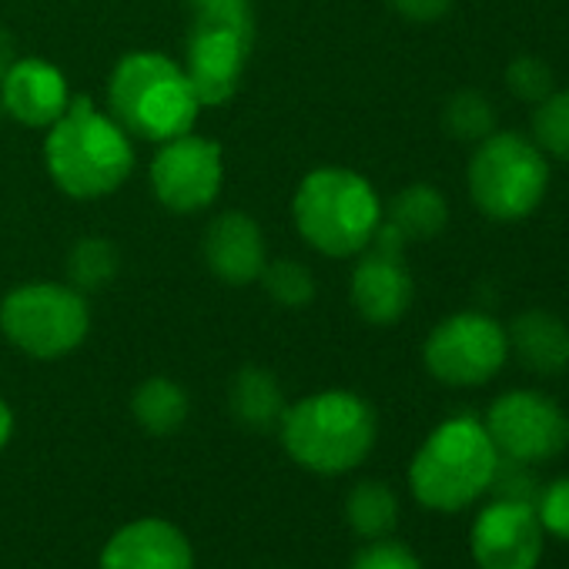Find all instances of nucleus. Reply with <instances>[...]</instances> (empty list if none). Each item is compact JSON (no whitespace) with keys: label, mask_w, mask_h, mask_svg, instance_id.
<instances>
[{"label":"nucleus","mask_w":569,"mask_h":569,"mask_svg":"<svg viewBox=\"0 0 569 569\" xmlns=\"http://www.w3.org/2000/svg\"><path fill=\"white\" fill-rule=\"evenodd\" d=\"M44 164L51 181L78 201L114 194L134 171L131 134L94 101L71 98L68 111L48 128Z\"/></svg>","instance_id":"f257e3e1"},{"label":"nucleus","mask_w":569,"mask_h":569,"mask_svg":"<svg viewBox=\"0 0 569 569\" xmlns=\"http://www.w3.org/2000/svg\"><path fill=\"white\" fill-rule=\"evenodd\" d=\"M382 214L386 211L372 181L339 164L309 171L292 198L299 234L329 258L362 254L372 244Z\"/></svg>","instance_id":"20e7f679"},{"label":"nucleus","mask_w":569,"mask_h":569,"mask_svg":"<svg viewBox=\"0 0 569 569\" xmlns=\"http://www.w3.org/2000/svg\"><path fill=\"white\" fill-rule=\"evenodd\" d=\"M11 432H14V416H11V406L0 399V449L11 442Z\"/></svg>","instance_id":"2f4dec72"},{"label":"nucleus","mask_w":569,"mask_h":569,"mask_svg":"<svg viewBox=\"0 0 569 569\" xmlns=\"http://www.w3.org/2000/svg\"><path fill=\"white\" fill-rule=\"evenodd\" d=\"M406 238L392 224H379L372 244L362 251V261L352 271L349 296L356 312L369 326H396L416 296L412 271L406 264Z\"/></svg>","instance_id":"9b49d317"},{"label":"nucleus","mask_w":569,"mask_h":569,"mask_svg":"<svg viewBox=\"0 0 569 569\" xmlns=\"http://www.w3.org/2000/svg\"><path fill=\"white\" fill-rule=\"evenodd\" d=\"M466 184L472 204L489 221H522L549 191V158L526 134L492 131L476 144Z\"/></svg>","instance_id":"423d86ee"},{"label":"nucleus","mask_w":569,"mask_h":569,"mask_svg":"<svg viewBox=\"0 0 569 569\" xmlns=\"http://www.w3.org/2000/svg\"><path fill=\"white\" fill-rule=\"evenodd\" d=\"M346 519L349 526L366 539H382L399 522V499L386 482H359L346 499Z\"/></svg>","instance_id":"412c9836"},{"label":"nucleus","mask_w":569,"mask_h":569,"mask_svg":"<svg viewBox=\"0 0 569 569\" xmlns=\"http://www.w3.org/2000/svg\"><path fill=\"white\" fill-rule=\"evenodd\" d=\"M349 569H422V562L416 559L409 546L392 542V539H376L352 559Z\"/></svg>","instance_id":"cd10ccee"},{"label":"nucleus","mask_w":569,"mask_h":569,"mask_svg":"<svg viewBox=\"0 0 569 569\" xmlns=\"http://www.w3.org/2000/svg\"><path fill=\"white\" fill-rule=\"evenodd\" d=\"M194 4V24H218L244 34L248 41L254 38V14L251 0H191Z\"/></svg>","instance_id":"bb28decb"},{"label":"nucleus","mask_w":569,"mask_h":569,"mask_svg":"<svg viewBox=\"0 0 569 569\" xmlns=\"http://www.w3.org/2000/svg\"><path fill=\"white\" fill-rule=\"evenodd\" d=\"M392 11L402 14L406 21H416V24H429V21H439L452 11L456 0H389Z\"/></svg>","instance_id":"c756f323"},{"label":"nucleus","mask_w":569,"mask_h":569,"mask_svg":"<svg viewBox=\"0 0 569 569\" xmlns=\"http://www.w3.org/2000/svg\"><path fill=\"white\" fill-rule=\"evenodd\" d=\"M188 409H191L188 392L174 379H164V376L141 382L131 396V412L151 436L178 432L188 419Z\"/></svg>","instance_id":"aec40b11"},{"label":"nucleus","mask_w":569,"mask_h":569,"mask_svg":"<svg viewBox=\"0 0 569 569\" xmlns=\"http://www.w3.org/2000/svg\"><path fill=\"white\" fill-rule=\"evenodd\" d=\"M98 569H194V552L174 522L134 519L108 539Z\"/></svg>","instance_id":"2eb2a0df"},{"label":"nucleus","mask_w":569,"mask_h":569,"mask_svg":"<svg viewBox=\"0 0 569 569\" xmlns=\"http://www.w3.org/2000/svg\"><path fill=\"white\" fill-rule=\"evenodd\" d=\"M486 432L502 459L546 462L569 446V416L542 392L512 389L499 396L486 412Z\"/></svg>","instance_id":"1a4fd4ad"},{"label":"nucleus","mask_w":569,"mask_h":569,"mask_svg":"<svg viewBox=\"0 0 569 569\" xmlns=\"http://www.w3.org/2000/svg\"><path fill=\"white\" fill-rule=\"evenodd\" d=\"M0 104L24 128H51L71 104L68 78L44 58H18L0 81Z\"/></svg>","instance_id":"4468645a"},{"label":"nucleus","mask_w":569,"mask_h":569,"mask_svg":"<svg viewBox=\"0 0 569 569\" xmlns=\"http://www.w3.org/2000/svg\"><path fill=\"white\" fill-rule=\"evenodd\" d=\"M386 224H392L406 241H426L436 238L446 221H449V204L442 198V191L436 184H409L402 188L392 204L389 214H382Z\"/></svg>","instance_id":"6ab92c4d"},{"label":"nucleus","mask_w":569,"mask_h":569,"mask_svg":"<svg viewBox=\"0 0 569 569\" xmlns=\"http://www.w3.org/2000/svg\"><path fill=\"white\" fill-rule=\"evenodd\" d=\"M278 432L284 452L299 466L319 476H342L369 459L379 419L362 396L349 389H326L299 399L296 406H284Z\"/></svg>","instance_id":"f03ea898"},{"label":"nucleus","mask_w":569,"mask_h":569,"mask_svg":"<svg viewBox=\"0 0 569 569\" xmlns=\"http://www.w3.org/2000/svg\"><path fill=\"white\" fill-rule=\"evenodd\" d=\"M506 88L512 91V98L539 104L542 98H549L556 91L552 88V68L532 54H522L506 68Z\"/></svg>","instance_id":"a878e982"},{"label":"nucleus","mask_w":569,"mask_h":569,"mask_svg":"<svg viewBox=\"0 0 569 569\" xmlns=\"http://www.w3.org/2000/svg\"><path fill=\"white\" fill-rule=\"evenodd\" d=\"M248 51H251V41L244 34L231 28L191 21L181 71L201 108H221L238 94Z\"/></svg>","instance_id":"ddd939ff"},{"label":"nucleus","mask_w":569,"mask_h":569,"mask_svg":"<svg viewBox=\"0 0 569 569\" xmlns=\"http://www.w3.org/2000/svg\"><path fill=\"white\" fill-rule=\"evenodd\" d=\"M201 251L208 271L228 284H251L268 264L264 234L258 221L244 211H224L211 218V224L204 228Z\"/></svg>","instance_id":"dca6fc26"},{"label":"nucleus","mask_w":569,"mask_h":569,"mask_svg":"<svg viewBox=\"0 0 569 569\" xmlns=\"http://www.w3.org/2000/svg\"><path fill=\"white\" fill-rule=\"evenodd\" d=\"M108 111L131 138L164 144L194 131L201 104L178 61L161 51H131L108 78Z\"/></svg>","instance_id":"7ed1b4c3"},{"label":"nucleus","mask_w":569,"mask_h":569,"mask_svg":"<svg viewBox=\"0 0 569 569\" xmlns=\"http://www.w3.org/2000/svg\"><path fill=\"white\" fill-rule=\"evenodd\" d=\"M506 359V329L486 312H456L442 319L422 346V362L429 376L456 389L486 386L492 376H499Z\"/></svg>","instance_id":"6e6552de"},{"label":"nucleus","mask_w":569,"mask_h":569,"mask_svg":"<svg viewBox=\"0 0 569 569\" xmlns=\"http://www.w3.org/2000/svg\"><path fill=\"white\" fill-rule=\"evenodd\" d=\"M499 466L486 426L472 416L446 419L429 432L409 466L412 496L436 512H459L489 492Z\"/></svg>","instance_id":"39448f33"},{"label":"nucleus","mask_w":569,"mask_h":569,"mask_svg":"<svg viewBox=\"0 0 569 569\" xmlns=\"http://www.w3.org/2000/svg\"><path fill=\"white\" fill-rule=\"evenodd\" d=\"M151 191L174 214H194L214 204L224 181L221 144L194 131L158 144L151 161Z\"/></svg>","instance_id":"9d476101"},{"label":"nucleus","mask_w":569,"mask_h":569,"mask_svg":"<svg viewBox=\"0 0 569 569\" xmlns=\"http://www.w3.org/2000/svg\"><path fill=\"white\" fill-rule=\"evenodd\" d=\"M442 124L456 141H469L479 144L496 131V111L489 104L486 94L479 91H459L449 98L446 111H442Z\"/></svg>","instance_id":"b1692460"},{"label":"nucleus","mask_w":569,"mask_h":569,"mask_svg":"<svg viewBox=\"0 0 569 569\" xmlns=\"http://www.w3.org/2000/svg\"><path fill=\"white\" fill-rule=\"evenodd\" d=\"M0 332L31 359H61L88 339L91 309L74 284L28 281L0 302Z\"/></svg>","instance_id":"0eeeda50"},{"label":"nucleus","mask_w":569,"mask_h":569,"mask_svg":"<svg viewBox=\"0 0 569 569\" xmlns=\"http://www.w3.org/2000/svg\"><path fill=\"white\" fill-rule=\"evenodd\" d=\"M258 281L264 284V292L271 302L284 309H306L316 299V274L309 264L296 258H274L261 268Z\"/></svg>","instance_id":"4be33fe9"},{"label":"nucleus","mask_w":569,"mask_h":569,"mask_svg":"<svg viewBox=\"0 0 569 569\" xmlns=\"http://www.w3.org/2000/svg\"><path fill=\"white\" fill-rule=\"evenodd\" d=\"M18 61V48H14V38L0 28V81L8 78V71H11V64Z\"/></svg>","instance_id":"7c9ffc66"},{"label":"nucleus","mask_w":569,"mask_h":569,"mask_svg":"<svg viewBox=\"0 0 569 569\" xmlns=\"http://www.w3.org/2000/svg\"><path fill=\"white\" fill-rule=\"evenodd\" d=\"M228 406H231L234 422L251 432H268L284 416V396H281L278 379L258 366H244L234 372L231 389H228Z\"/></svg>","instance_id":"a211bd4d"},{"label":"nucleus","mask_w":569,"mask_h":569,"mask_svg":"<svg viewBox=\"0 0 569 569\" xmlns=\"http://www.w3.org/2000/svg\"><path fill=\"white\" fill-rule=\"evenodd\" d=\"M532 141L546 158L569 161V91H552L536 104Z\"/></svg>","instance_id":"393cba45"},{"label":"nucleus","mask_w":569,"mask_h":569,"mask_svg":"<svg viewBox=\"0 0 569 569\" xmlns=\"http://www.w3.org/2000/svg\"><path fill=\"white\" fill-rule=\"evenodd\" d=\"M68 274L78 292H94L118 274V251L108 238H81L68 254Z\"/></svg>","instance_id":"5701e85b"},{"label":"nucleus","mask_w":569,"mask_h":569,"mask_svg":"<svg viewBox=\"0 0 569 569\" xmlns=\"http://www.w3.org/2000/svg\"><path fill=\"white\" fill-rule=\"evenodd\" d=\"M479 569H536L542 556V522L529 502H489L469 532Z\"/></svg>","instance_id":"f8f14e48"},{"label":"nucleus","mask_w":569,"mask_h":569,"mask_svg":"<svg viewBox=\"0 0 569 569\" xmlns=\"http://www.w3.org/2000/svg\"><path fill=\"white\" fill-rule=\"evenodd\" d=\"M542 532H552L559 539L569 542V476L556 479L542 496H539V509H536Z\"/></svg>","instance_id":"c85d7f7f"},{"label":"nucleus","mask_w":569,"mask_h":569,"mask_svg":"<svg viewBox=\"0 0 569 569\" xmlns=\"http://www.w3.org/2000/svg\"><path fill=\"white\" fill-rule=\"evenodd\" d=\"M509 352L536 376H559L569 369V326L542 309L522 312L512 319Z\"/></svg>","instance_id":"f3484780"}]
</instances>
